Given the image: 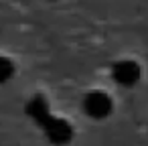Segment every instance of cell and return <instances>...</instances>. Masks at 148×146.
Masks as SVG:
<instances>
[{"instance_id": "4", "label": "cell", "mask_w": 148, "mask_h": 146, "mask_svg": "<svg viewBox=\"0 0 148 146\" xmlns=\"http://www.w3.org/2000/svg\"><path fill=\"white\" fill-rule=\"evenodd\" d=\"M12 75H14V63H12L8 57H2V55H0V85L6 83Z\"/></svg>"}, {"instance_id": "1", "label": "cell", "mask_w": 148, "mask_h": 146, "mask_svg": "<svg viewBox=\"0 0 148 146\" xmlns=\"http://www.w3.org/2000/svg\"><path fill=\"white\" fill-rule=\"evenodd\" d=\"M27 116L43 130V134L47 136V140L55 146H65L71 142L73 138V128L67 120L63 118H57L51 114L49 110V104L43 95H35L29 99L27 104Z\"/></svg>"}, {"instance_id": "3", "label": "cell", "mask_w": 148, "mask_h": 146, "mask_svg": "<svg viewBox=\"0 0 148 146\" xmlns=\"http://www.w3.org/2000/svg\"><path fill=\"white\" fill-rule=\"evenodd\" d=\"M112 75L116 79V83L124 85V87H132L140 81V65L132 59H122L118 63H114V69H112Z\"/></svg>"}, {"instance_id": "2", "label": "cell", "mask_w": 148, "mask_h": 146, "mask_svg": "<svg viewBox=\"0 0 148 146\" xmlns=\"http://www.w3.org/2000/svg\"><path fill=\"white\" fill-rule=\"evenodd\" d=\"M83 110L89 118L93 120H103L112 114L114 110V104H112V97L106 93V91H89L83 99Z\"/></svg>"}]
</instances>
